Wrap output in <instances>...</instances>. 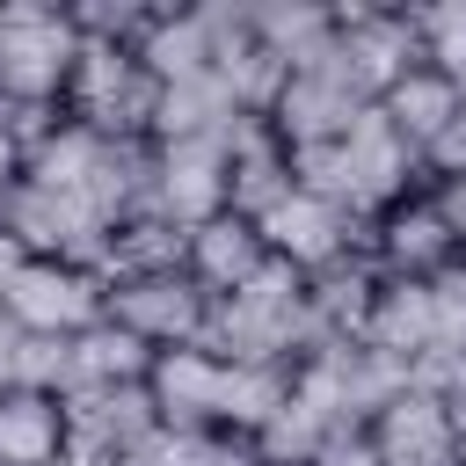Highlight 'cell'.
I'll return each mask as SVG.
<instances>
[{
  "instance_id": "obj_23",
  "label": "cell",
  "mask_w": 466,
  "mask_h": 466,
  "mask_svg": "<svg viewBox=\"0 0 466 466\" xmlns=\"http://www.w3.org/2000/svg\"><path fill=\"white\" fill-rule=\"evenodd\" d=\"M182 255H189V233H182V226H167L160 211L124 218V226H109L102 284H116V277H160V269H182Z\"/></svg>"
},
{
  "instance_id": "obj_19",
  "label": "cell",
  "mask_w": 466,
  "mask_h": 466,
  "mask_svg": "<svg viewBox=\"0 0 466 466\" xmlns=\"http://www.w3.org/2000/svg\"><path fill=\"white\" fill-rule=\"evenodd\" d=\"M379 116H386V124H393V131L422 153V146H430V138L459 116V87H451L437 66H408V73L379 95Z\"/></svg>"
},
{
  "instance_id": "obj_29",
  "label": "cell",
  "mask_w": 466,
  "mask_h": 466,
  "mask_svg": "<svg viewBox=\"0 0 466 466\" xmlns=\"http://www.w3.org/2000/svg\"><path fill=\"white\" fill-rule=\"evenodd\" d=\"M415 160H422V182H451V175H466V109H459Z\"/></svg>"
},
{
  "instance_id": "obj_31",
  "label": "cell",
  "mask_w": 466,
  "mask_h": 466,
  "mask_svg": "<svg viewBox=\"0 0 466 466\" xmlns=\"http://www.w3.org/2000/svg\"><path fill=\"white\" fill-rule=\"evenodd\" d=\"M430 189V204H437V218L451 226V240L466 248V175H451V182H422Z\"/></svg>"
},
{
  "instance_id": "obj_8",
  "label": "cell",
  "mask_w": 466,
  "mask_h": 466,
  "mask_svg": "<svg viewBox=\"0 0 466 466\" xmlns=\"http://www.w3.org/2000/svg\"><path fill=\"white\" fill-rule=\"evenodd\" d=\"M102 320H116L124 335H138V342L160 357V350H197V342H204L211 299H204L182 269H160V277H116Z\"/></svg>"
},
{
  "instance_id": "obj_27",
  "label": "cell",
  "mask_w": 466,
  "mask_h": 466,
  "mask_svg": "<svg viewBox=\"0 0 466 466\" xmlns=\"http://www.w3.org/2000/svg\"><path fill=\"white\" fill-rule=\"evenodd\" d=\"M408 29H415V58H422V66H437L444 80L466 73V0L408 7Z\"/></svg>"
},
{
  "instance_id": "obj_22",
  "label": "cell",
  "mask_w": 466,
  "mask_h": 466,
  "mask_svg": "<svg viewBox=\"0 0 466 466\" xmlns=\"http://www.w3.org/2000/svg\"><path fill=\"white\" fill-rule=\"evenodd\" d=\"M284 400H291V371L284 364H218V415H211V430L255 437Z\"/></svg>"
},
{
  "instance_id": "obj_35",
  "label": "cell",
  "mask_w": 466,
  "mask_h": 466,
  "mask_svg": "<svg viewBox=\"0 0 466 466\" xmlns=\"http://www.w3.org/2000/svg\"><path fill=\"white\" fill-rule=\"evenodd\" d=\"M451 87H459V109H466V73H459V80H451Z\"/></svg>"
},
{
  "instance_id": "obj_34",
  "label": "cell",
  "mask_w": 466,
  "mask_h": 466,
  "mask_svg": "<svg viewBox=\"0 0 466 466\" xmlns=\"http://www.w3.org/2000/svg\"><path fill=\"white\" fill-rule=\"evenodd\" d=\"M15 393V371H7V328H0V400Z\"/></svg>"
},
{
  "instance_id": "obj_21",
  "label": "cell",
  "mask_w": 466,
  "mask_h": 466,
  "mask_svg": "<svg viewBox=\"0 0 466 466\" xmlns=\"http://www.w3.org/2000/svg\"><path fill=\"white\" fill-rule=\"evenodd\" d=\"M153 350L138 335H124L116 320H95L73 335V386L66 393H95V386H146Z\"/></svg>"
},
{
  "instance_id": "obj_11",
  "label": "cell",
  "mask_w": 466,
  "mask_h": 466,
  "mask_svg": "<svg viewBox=\"0 0 466 466\" xmlns=\"http://www.w3.org/2000/svg\"><path fill=\"white\" fill-rule=\"evenodd\" d=\"M342 160H350V182H357L364 218H379L386 204H400L408 189H422V160H415V146L379 116V102H364V109L350 116V131H342Z\"/></svg>"
},
{
  "instance_id": "obj_7",
  "label": "cell",
  "mask_w": 466,
  "mask_h": 466,
  "mask_svg": "<svg viewBox=\"0 0 466 466\" xmlns=\"http://www.w3.org/2000/svg\"><path fill=\"white\" fill-rule=\"evenodd\" d=\"M364 255L379 277H400V284H437L444 269L466 262V248L451 240V226L437 218L430 189H408L400 204H386L371 226H364Z\"/></svg>"
},
{
  "instance_id": "obj_18",
  "label": "cell",
  "mask_w": 466,
  "mask_h": 466,
  "mask_svg": "<svg viewBox=\"0 0 466 466\" xmlns=\"http://www.w3.org/2000/svg\"><path fill=\"white\" fill-rule=\"evenodd\" d=\"M233 95L218 73H197V80H167L160 102H153V146H175V138H226L233 124Z\"/></svg>"
},
{
  "instance_id": "obj_12",
  "label": "cell",
  "mask_w": 466,
  "mask_h": 466,
  "mask_svg": "<svg viewBox=\"0 0 466 466\" xmlns=\"http://www.w3.org/2000/svg\"><path fill=\"white\" fill-rule=\"evenodd\" d=\"M451 430H459L451 408H444L437 393H422V386H400V393L364 422L379 466H451Z\"/></svg>"
},
{
  "instance_id": "obj_13",
  "label": "cell",
  "mask_w": 466,
  "mask_h": 466,
  "mask_svg": "<svg viewBox=\"0 0 466 466\" xmlns=\"http://www.w3.org/2000/svg\"><path fill=\"white\" fill-rule=\"evenodd\" d=\"M364 102L328 73V66H313V73H291L284 80V95L269 102V131H277V146L284 153H306V146H335L342 131H350V116H357Z\"/></svg>"
},
{
  "instance_id": "obj_9",
  "label": "cell",
  "mask_w": 466,
  "mask_h": 466,
  "mask_svg": "<svg viewBox=\"0 0 466 466\" xmlns=\"http://www.w3.org/2000/svg\"><path fill=\"white\" fill-rule=\"evenodd\" d=\"M255 226H262L269 262H284V269H299V277H320L328 262H342V255L364 248V218L335 211V204L313 197V189H291V197H284L269 218H255Z\"/></svg>"
},
{
  "instance_id": "obj_30",
  "label": "cell",
  "mask_w": 466,
  "mask_h": 466,
  "mask_svg": "<svg viewBox=\"0 0 466 466\" xmlns=\"http://www.w3.org/2000/svg\"><path fill=\"white\" fill-rule=\"evenodd\" d=\"M313 466H379V451H371L364 430H335V437L313 451Z\"/></svg>"
},
{
  "instance_id": "obj_28",
  "label": "cell",
  "mask_w": 466,
  "mask_h": 466,
  "mask_svg": "<svg viewBox=\"0 0 466 466\" xmlns=\"http://www.w3.org/2000/svg\"><path fill=\"white\" fill-rule=\"evenodd\" d=\"M408 386H422V393H437L451 415H466V342H459V350H422V357L408 364Z\"/></svg>"
},
{
  "instance_id": "obj_24",
  "label": "cell",
  "mask_w": 466,
  "mask_h": 466,
  "mask_svg": "<svg viewBox=\"0 0 466 466\" xmlns=\"http://www.w3.org/2000/svg\"><path fill=\"white\" fill-rule=\"evenodd\" d=\"M95 153H102V138H95L87 124L58 116V124L22 153V182H36V189H73V197H80V182L95 175Z\"/></svg>"
},
{
  "instance_id": "obj_17",
  "label": "cell",
  "mask_w": 466,
  "mask_h": 466,
  "mask_svg": "<svg viewBox=\"0 0 466 466\" xmlns=\"http://www.w3.org/2000/svg\"><path fill=\"white\" fill-rule=\"evenodd\" d=\"M138 66L167 87V80H197L211 73V29L197 22V7H153V22L138 29Z\"/></svg>"
},
{
  "instance_id": "obj_14",
  "label": "cell",
  "mask_w": 466,
  "mask_h": 466,
  "mask_svg": "<svg viewBox=\"0 0 466 466\" xmlns=\"http://www.w3.org/2000/svg\"><path fill=\"white\" fill-rule=\"evenodd\" d=\"M262 262H269V248H262V226H255V218H240V211H218V218L189 226L182 277H189L204 299H226V291H240V284H248Z\"/></svg>"
},
{
  "instance_id": "obj_26",
  "label": "cell",
  "mask_w": 466,
  "mask_h": 466,
  "mask_svg": "<svg viewBox=\"0 0 466 466\" xmlns=\"http://www.w3.org/2000/svg\"><path fill=\"white\" fill-rule=\"evenodd\" d=\"M7 371H15V393L66 400V386H73V342L66 335H15L7 328Z\"/></svg>"
},
{
  "instance_id": "obj_1",
  "label": "cell",
  "mask_w": 466,
  "mask_h": 466,
  "mask_svg": "<svg viewBox=\"0 0 466 466\" xmlns=\"http://www.w3.org/2000/svg\"><path fill=\"white\" fill-rule=\"evenodd\" d=\"M328 335L313 328V306H306V277L284 269V262H262L240 291L211 299V320H204V342L218 364H299L313 357Z\"/></svg>"
},
{
  "instance_id": "obj_32",
  "label": "cell",
  "mask_w": 466,
  "mask_h": 466,
  "mask_svg": "<svg viewBox=\"0 0 466 466\" xmlns=\"http://www.w3.org/2000/svg\"><path fill=\"white\" fill-rule=\"evenodd\" d=\"M22 262H29V248H22L15 233H0V291H7L15 277H22Z\"/></svg>"
},
{
  "instance_id": "obj_33",
  "label": "cell",
  "mask_w": 466,
  "mask_h": 466,
  "mask_svg": "<svg viewBox=\"0 0 466 466\" xmlns=\"http://www.w3.org/2000/svg\"><path fill=\"white\" fill-rule=\"evenodd\" d=\"M459 430H451V466H466V415H451Z\"/></svg>"
},
{
  "instance_id": "obj_3",
  "label": "cell",
  "mask_w": 466,
  "mask_h": 466,
  "mask_svg": "<svg viewBox=\"0 0 466 466\" xmlns=\"http://www.w3.org/2000/svg\"><path fill=\"white\" fill-rule=\"evenodd\" d=\"M153 102H160V80L138 66L131 44H87L80 36L73 80H66L73 124H87L95 138H153Z\"/></svg>"
},
{
  "instance_id": "obj_2",
  "label": "cell",
  "mask_w": 466,
  "mask_h": 466,
  "mask_svg": "<svg viewBox=\"0 0 466 466\" xmlns=\"http://www.w3.org/2000/svg\"><path fill=\"white\" fill-rule=\"evenodd\" d=\"M80 29L66 7L7 0L0 7V109H66Z\"/></svg>"
},
{
  "instance_id": "obj_16",
  "label": "cell",
  "mask_w": 466,
  "mask_h": 466,
  "mask_svg": "<svg viewBox=\"0 0 466 466\" xmlns=\"http://www.w3.org/2000/svg\"><path fill=\"white\" fill-rule=\"evenodd\" d=\"M357 342L379 350V357H393V364H415V357L437 342V328H430V284H400V277H386V284L371 291V313H364Z\"/></svg>"
},
{
  "instance_id": "obj_20",
  "label": "cell",
  "mask_w": 466,
  "mask_h": 466,
  "mask_svg": "<svg viewBox=\"0 0 466 466\" xmlns=\"http://www.w3.org/2000/svg\"><path fill=\"white\" fill-rule=\"evenodd\" d=\"M0 466H66V408L51 393L0 400Z\"/></svg>"
},
{
  "instance_id": "obj_6",
  "label": "cell",
  "mask_w": 466,
  "mask_h": 466,
  "mask_svg": "<svg viewBox=\"0 0 466 466\" xmlns=\"http://www.w3.org/2000/svg\"><path fill=\"white\" fill-rule=\"evenodd\" d=\"M357 102H379L415 58V29H408V7H335V44L320 58Z\"/></svg>"
},
{
  "instance_id": "obj_15",
  "label": "cell",
  "mask_w": 466,
  "mask_h": 466,
  "mask_svg": "<svg viewBox=\"0 0 466 466\" xmlns=\"http://www.w3.org/2000/svg\"><path fill=\"white\" fill-rule=\"evenodd\" d=\"M160 430H211L218 415V357L211 350H160L146 371Z\"/></svg>"
},
{
  "instance_id": "obj_10",
  "label": "cell",
  "mask_w": 466,
  "mask_h": 466,
  "mask_svg": "<svg viewBox=\"0 0 466 466\" xmlns=\"http://www.w3.org/2000/svg\"><path fill=\"white\" fill-rule=\"evenodd\" d=\"M233 131V124H226ZM153 211L167 226H204L226 211V138H175L153 146Z\"/></svg>"
},
{
  "instance_id": "obj_25",
  "label": "cell",
  "mask_w": 466,
  "mask_h": 466,
  "mask_svg": "<svg viewBox=\"0 0 466 466\" xmlns=\"http://www.w3.org/2000/svg\"><path fill=\"white\" fill-rule=\"evenodd\" d=\"M335 430L313 415V408H299V400H284L255 437H248V451H255V466H313V451L328 444Z\"/></svg>"
},
{
  "instance_id": "obj_4",
  "label": "cell",
  "mask_w": 466,
  "mask_h": 466,
  "mask_svg": "<svg viewBox=\"0 0 466 466\" xmlns=\"http://www.w3.org/2000/svg\"><path fill=\"white\" fill-rule=\"evenodd\" d=\"M109 306V284L102 269H80V262H22V277L0 291V328L15 335H80L95 328Z\"/></svg>"
},
{
  "instance_id": "obj_5",
  "label": "cell",
  "mask_w": 466,
  "mask_h": 466,
  "mask_svg": "<svg viewBox=\"0 0 466 466\" xmlns=\"http://www.w3.org/2000/svg\"><path fill=\"white\" fill-rule=\"evenodd\" d=\"M0 233H15L29 262H80V269H102V248H109V226L87 211V197L36 189V182H15L0 197Z\"/></svg>"
}]
</instances>
